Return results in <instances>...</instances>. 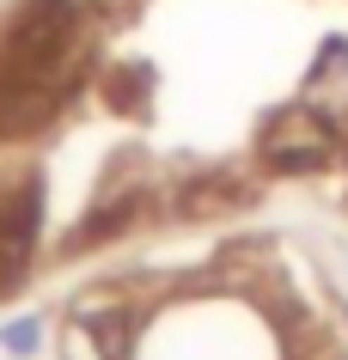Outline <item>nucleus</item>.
<instances>
[{"mask_svg": "<svg viewBox=\"0 0 348 360\" xmlns=\"http://www.w3.org/2000/svg\"><path fill=\"white\" fill-rule=\"evenodd\" d=\"M336 153H342V129L318 104H281L257 129V159L275 171H324L336 165Z\"/></svg>", "mask_w": 348, "mask_h": 360, "instance_id": "1", "label": "nucleus"}, {"mask_svg": "<svg viewBox=\"0 0 348 360\" xmlns=\"http://www.w3.org/2000/svg\"><path fill=\"white\" fill-rule=\"evenodd\" d=\"M37 220H43V184L25 177L19 195L0 202V293H13L31 269V250H37Z\"/></svg>", "mask_w": 348, "mask_h": 360, "instance_id": "2", "label": "nucleus"}, {"mask_svg": "<svg viewBox=\"0 0 348 360\" xmlns=\"http://www.w3.org/2000/svg\"><path fill=\"white\" fill-rule=\"evenodd\" d=\"M177 202L190 214H226V208H238V202H251V177H245V171H214V177L183 184Z\"/></svg>", "mask_w": 348, "mask_h": 360, "instance_id": "3", "label": "nucleus"}, {"mask_svg": "<svg viewBox=\"0 0 348 360\" xmlns=\"http://www.w3.org/2000/svg\"><path fill=\"white\" fill-rule=\"evenodd\" d=\"M147 86H153V74H147V68H110L104 98H116V104H129V110H135L141 98H147Z\"/></svg>", "mask_w": 348, "mask_h": 360, "instance_id": "4", "label": "nucleus"}, {"mask_svg": "<svg viewBox=\"0 0 348 360\" xmlns=\"http://www.w3.org/2000/svg\"><path fill=\"white\" fill-rule=\"evenodd\" d=\"M6 348H37V318H19V323H6Z\"/></svg>", "mask_w": 348, "mask_h": 360, "instance_id": "5", "label": "nucleus"}]
</instances>
